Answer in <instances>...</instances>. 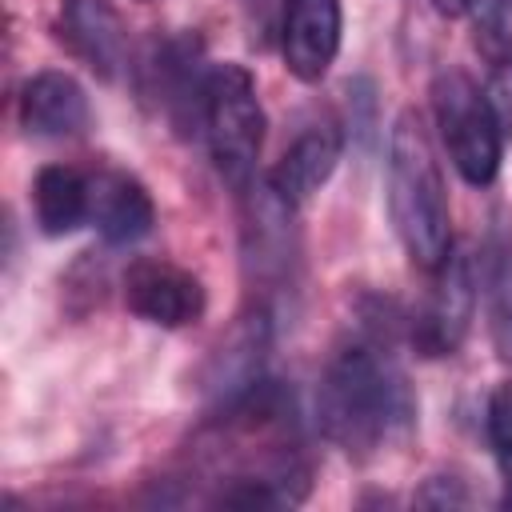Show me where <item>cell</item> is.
<instances>
[{"label":"cell","mask_w":512,"mask_h":512,"mask_svg":"<svg viewBox=\"0 0 512 512\" xmlns=\"http://www.w3.org/2000/svg\"><path fill=\"white\" fill-rule=\"evenodd\" d=\"M316 420L324 436L352 460H372L384 444L408 436L416 396L392 356L388 316L368 320L360 336L340 344L316 388Z\"/></svg>","instance_id":"6da1fadb"},{"label":"cell","mask_w":512,"mask_h":512,"mask_svg":"<svg viewBox=\"0 0 512 512\" xmlns=\"http://www.w3.org/2000/svg\"><path fill=\"white\" fill-rule=\"evenodd\" d=\"M388 212L408 260L436 272L452 252V208L424 120L404 108L388 136Z\"/></svg>","instance_id":"7a4b0ae2"},{"label":"cell","mask_w":512,"mask_h":512,"mask_svg":"<svg viewBox=\"0 0 512 512\" xmlns=\"http://www.w3.org/2000/svg\"><path fill=\"white\" fill-rule=\"evenodd\" d=\"M204 136L220 180L244 196L256 184V160L264 148V108L256 80L244 64H216L204 88Z\"/></svg>","instance_id":"3957f363"},{"label":"cell","mask_w":512,"mask_h":512,"mask_svg":"<svg viewBox=\"0 0 512 512\" xmlns=\"http://www.w3.org/2000/svg\"><path fill=\"white\" fill-rule=\"evenodd\" d=\"M432 112L440 140L456 164V172L484 188L500 172V148H504V128L496 120V108L488 92L460 68H444L432 80Z\"/></svg>","instance_id":"277c9868"},{"label":"cell","mask_w":512,"mask_h":512,"mask_svg":"<svg viewBox=\"0 0 512 512\" xmlns=\"http://www.w3.org/2000/svg\"><path fill=\"white\" fill-rule=\"evenodd\" d=\"M244 272L248 284L260 288L264 308L276 312V300L292 292L296 268H300V232H296V208L272 192L268 180H256L244 192Z\"/></svg>","instance_id":"5b68a950"},{"label":"cell","mask_w":512,"mask_h":512,"mask_svg":"<svg viewBox=\"0 0 512 512\" xmlns=\"http://www.w3.org/2000/svg\"><path fill=\"white\" fill-rule=\"evenodd\" d=\"M432 276V292L408 316V340L420 356H452L464 344L476 312V260L452 248Z\"/></svg>","instance_id":"8992f818"},{"label":"cell","mask_w":512,"mask_h":512,"mask_svg":"<svg viewBox=\"0 0 512 512\" xmlns=\"http://www.w3.org/2000/svg\"><path fill=\"white\" fill-rule=\"evenodd\" d=\"M124 304L132 316L156 328H188L204 316L208 292L200 276L172 260H136L124 272Z\"/></svg>","instance_id":"52a82bcc"},{"label":"cell","mask_w":512,"mask_h":512,"mask_svg":"<svg viewBox=\"0 0 512 512\" xmlns=\"http://www.w3.org/2000/svg\"><path fill=\"white\" fill-rule=\"evenodd\" d=\"M340 0H284L280 56L300 84H320L340 52Z\"/></svg>","instance_id":"ba28073f"},{"label":"cell","mask_w":512,"mask_h":512,"mask_svg":"<svg viewBox=\"0 0 512 512\" xmlns=\"http://www.w3.org/2000/svg\"><path fill=\"white\" fill-rule=\"evenodd\" d=\"M272 320L276 312L264 304H252L232 328L228 336L216 344L208 368H204V388L216 404L236 400L240 392H248L260 376H264V356L272 348Z\"/></svg>","instance_id":"9c48e42d"},{"label":"cell","mask_w":512,"mask_h":512,"mask_svg":"<svg viewBox=\"0 0 512 512\" xmlns=\"http://www.w3.org/2000/svg\"><path fill=\"white\" fill-rule=\"evenodd\" d=\"M200 64H204V44L196 36H168L164 44H152V56L144 64L148 96H156L172 116V124L180 128H188L192 120L204 124L208 72Z\"/></svg>","instance_id":"30bf717a"},{"label":"cell","mask_w":512,"mask_h":512,"mask_svg":"<svg viewBox=\"0 0 512 512\" xmlns=\"http://www.w3.org/2000/svg\"><path fill=\"white\" fill-rule=\"evenodd\" d=\"M60 40L100 80H116L128 60V28L112 0H60Z\"/></svg>","instance_id":"8fae6325"},{"label":"cell","mask_w":512,"mask_h":512,"mask_svg":"<svg viewBox=\"0 0 512 512\" xmlns=\"http://www.w3.org/2000/svg\"><path fill=\"white\" fill-rule=\"evenodd\" d=\"M88 96L76 76L68 72H36L20 88V124L28 136L40 140H68L88 128Z\"/></svg>","instance_id":"7c38bea8"},{"label":"cell","mask_w":512,"mask_h":512,"mask_svg":"<svg viewBox=\"0 0 512 512\" xmlns=\"http://www.w3.org/2000/svg\"><path fill=\"white\" fill-rule=\"evenodd\" d=\"M476 288L484 296V316H488V336L500 360L512 364V216L496 212L480 256H476Z\"/></svg>","instance_id":"4fadbf2b"},{"label":"cell","mask_w":512,"mask_h":512,"mask_svg":"<svg viewBox=\"0 0 512 512\" xmlns=\"http://www.w3.org/2000/svg\"><path fill=\"white\" fill-rule=\"evenodd\" d=\"M340 152H344V136L336 128H328V124H312L308 132H300L288 144V152L276 160V168L264 180L272 184V192L280 200L300 208L312 192H320L328 184V176L340 164Z\"/></svg>","instance_id":"5bb4252c"},{"label":"cell","mask_w":512,"mask_h":512,"mask_svg":"<svg viewBox=\"0 0 512 512\" xmlns=\"http://www.w3.org/2000/svg\"><path fill=\"white\" fill-rule=\"evenodd\" d=\"M88 220L108 244H136L152 232L156 208L148 188L132 172H100L92 180V212Z\"/></svg>","instance_id":"9a60e30c"},{"label":"cell","mask_w":512,"mask_h":512,"mask_svg":"<svg viewBox=\"0 0 512 512\" xmlns=\"http://www.w3.org/2000/svg\"><path fill=\"white\" fill-rule=\"evenodd\" d=\"M32 208L44 236H68L92 212V180L68 164H48L32 180Z\"/></svg>","instance_id":"2e32d148"},{"label":"cell","mask_w":512,"mask_h":512,"mask_svg":"<svg viewBox=\"0 0 512 512\" xmlns=\"http://www.w3.org/2000/svg\"><path fill=\"white\" fill-rule=\"evenodd\" d=\"M472 12V36L476 48L488 56V64L512 60V0H468Z\"/></svg>","instance_id":"e0dca14e"},{"label":"cell","mask_w":512,"mask_h":512,"mask_svg":"<svg viewBox=\"0 0 512 512\" xmlns=\"http://www.w3.org/2000/svg\"><path fill=\"white\" fill-rule=\"evenodd\" d=\"M488 440L500 468L512 480V380H500L488 396Z\"/></svg>","instance_id":"ac0fdd59"},{"label":"cell","mask_w":512,"mask_h":512,"mask_svg":"<svg viewBox=\"0 0 512 512\" xmlns=\"http://www.w3.org/2000/svg\"><path fill=\"white\" fill-rule=\"evenodd\" d=\"M468 500L472 496H468L464 480H456V476H428L424 488L416 492V504H424V508H464Z\"/></svg>","instance_id":"d6986e66"},{"label":"cell","mask_w":512,"mask_h":512,"mask_svg":"<svg viewBox=\"0 0 512 512\" xmlns=\"http://www.w3.org/2000/svg\"><path fill=\"white\" fill-rule=\"evenodd\" d=\"M488 100H492V108H496L500 128H504V132H512V60H508V64H492Z\"/></svg>","instance_id":"ffe728a7"},{"label":"cell","mask_w":512,"mask_h":512,"mask_svg":"<svg viewBox=\"0 0 512 512\" xmlns=\"http://www.w3.org/2000/svg\"><path fill=\"white\" fill-rule=\"evenodd\" d=\"M432 4H436L440 16H460V12H468V0H432Z\"/></svg>","instance_id":"44dd1931"},{"label":"cell","mask_w":512,"mask_h":512,"mask_svg":"<svg viewBox=\"0 0 512 512\" xmlns=\"http://www.w3.org/2000/svg\"><path fill=\"white\" fill-rule=\"evenodd\" d=\"M504 508H512V480H508V492H504Z\"/></svg>","instance_id":"7402d4cb"}]
</instances>
